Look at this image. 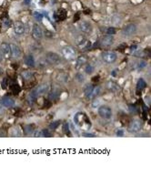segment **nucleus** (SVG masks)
Returning <instances> with one entry per match:
<instances>
[{
  "mask_svg": "<svg viewBox=\"0 0 151 174\" xmlns=\"http://www.w3.org/2000/svg\"><path fill=\"white\" fill-rule=\"evenodd\" d=\"M97 112L100 117L105 119H109L112 117V110L109 106H100L97 110Z\"/></svg>",
  "mask_w": 151,
  "mask_h": 174,
  "instance_id": "nucleus-1",
  "label": "nucleus"
},
{
  "mask_svg": "<svg viewBox=\"0 0 151 174\" xmlns=\"http://www.w3.org/2000/svg\"><path fill=\"white\" fill-rule=\"evenodd\" d=\"M46 60L49 64H52V65H57L61 61L59 55L55 52H51V51H49L46 54Z\"/></svg>",
  "mask_w": 151,
  "mask_h": 174,
  "instance_id": "nucleus-2",
  "label": "nucleus"
},
{
  "mask_svg": "<svg viewBox=\"0 0 151 174\" xmlns=\"http://www.w3.org/2000/svg\"><path fill=\"white\" fill-rule=\"evenodd\" d=\"M62 54L67 60H73L76 57V51L72 47H65L62 49Z\"/></svg>",
  "mask_w": 151,
  "mask_h": 174,
  "instance_id": "nucleus-3",
  "label": "nucleus"
},
{
  "mask_svg": "<svg viewBox=\"0 0 151 174\" xmlns=\"http://www.w3.org/2000/svg\"><path fill=\"white\" fill-rule=\"evenodd\" d=\"M76 42H77V46L79 47L81 49H84V50L88 49L91 47V42L88 39L82 37V36H78V37L76 38Z\"/></svg>",
  "mask_w": 151,
  "mask_h": 174,
  "instance_id": "nucleus-4",
  "label": "nucleus"
},
{
  "mask_svg": "<svg viewBox=\"0 0 151 174\" xmlns=\"http://www.w3.org/2000/svg\"><path fill=\"white\" fill-rule=\"evenodd\" d=\"M102 59H103V60H104L106 63L112 64V63H114L115 61L117 60L118 55H117V53H115V52H109V51H107V52H105V53L102 55Z\"/></svg>",
  "mask_w": 151,
  "mask_h": 174,
  "instance_id": "nucleus-5",
  "label": "nucleus"
},
{
  "mask_svg": "<svg viewBox=\"0 0 151 174\" xmlns=\"http://www.w3.org/2000/svg\"><path fill=\"white\" fill-rule=\"evenodd\" d=\"M136 29H138L136 26L133 23H130L124 27V29L122 30V33H123V35H125L126 37H131V36H133L136 32Z\"/></svg>",
  "mask_w": 151,
  "mask_h": 174,
  "instance_id": "nucleus-6",
  "label": "nucleus"
},
{
  "mask_svg": "<svg viewBox=\"0 0 151 174\" xmlns=\"http://www.w3.org/2000/svg\"><path fill=\"white\" fill-rule=\"evenodd\" d=\"M0 104L5 108H13L16 106V101L10 97H2L0 99Z\"/></svg>",
  "mask_w": 151,
  "mask_h": 174,
  "instance_id": "nucleus-7",
  "label": "nucleus"
},
{
  "mask_svg": "<svg viewBox=\"0 0 151 174\" xmlns=\"http://www.w3.org/2000/svg\"><path fill=\"white\" fill-rule=\"evenodd\" d=\"M32 36L35 39H41L43 38V30L38 24H34L32 27Z\"/></svg>",
  "mask_w": 151,
  "mask_h": 174,
  "instance_id": "nucleus-8",
  "label": "nucleus"
},
{
  "mask_svg": "<svg viewBox=\"0 0 151 174\" xmlns=\"http://www.w3.org/2000/svg\"><path fill=\"white\" fill-rule=\"evenodd\" d=\"M142 129V122L139 119H135L131 122L130 127H129V130L132 133H138Z\"/></svg>",
  "mask_w": 151,
  "mask_h": 174,
  "instance_id": "nucleus-9",
  "label": "nucleus"
},
{
  "mask_svg": "<svg viewBox=\"0 0 151 174\" xmlns=\"http://www.w3.org/2000/svg\"><path fill=\"white\" fill-rule=\"evenodd\" d=\"M79 30L85 34H91L92 33V26L88 21H82L79 23Z\"/></svg>",
  "mask_w": 151,
  "mask_h": 174,
  "instance_id": "nucleus-10",
  "label": "nucleus"
},
{
  "mask_svg": "<svg viewBox=\"0 0 151 174\" xmlns=\"http://www.w3.org/2000/svg\"><path fill=\"white\" fill-rule=\"evenodd\" d=\"M1 52L6 59H8L11 57V48L8 43H2L1 44Z\"/></svg>",
  "mask_w": 151,
  "mask_h": 174,
  "instance_id": "nucleus-11",
  "label": "nucleus"
},
{
  "mask_svg": "<svg viewBox=\"0 0 151 174\" xmlns=\"http://www.w3.org/2000/svg\"><path fill=\"white\" fill-rule=\"evenodd\" d=\"M50 89V86L49 84L47 83H44V84H41L39 85L37 89H35V92H37V95H44V94H46Z\"/></svg>",
  "mask_w": 151,
  "mask_h": 174,
  "instance_id": "nucleus-12",
  "label": "nucleus"
},
{
  "mask_svg": "<svg viewBox=\"0 0 151 174\" xmlns=\"http://www.w3.org/2000/svg\"><path fill=\"white\" fill-rule=\"evenodd\" d=\"M25 30H26L25 25H24V23L20 22V21H17V22H16L15 25H14V31H15V33H17V35L24 34Z\"/></svg>",
  "mask_w": 151,
  "mask_h": 174,
  "instance_id": "nucleus-13",
  "label": "nucleus"
},
{
  "mask_svg": "<svg viewBox=\"0 0 151 174\" xmlns=\"http://www.w3.org/2000/svg\"><path fill=\"white\" fill-rule=\"evenodd\" d=\"M10 48H11V56L15 59H17L21 56V49L17 45V44H10Z\"/></svg>",
  "mask_w": 151,
  "mask_h": 174,
  "instance_id": "nucleus-14",
  "label": "nucleus"
},
{
  "mask_svg": "<svg viewBox=\"0 0 151 174\" xmlns=\"http://www.w3.org/2000/svg\"><path fill=\"white\" fill-rule=\"evenodd\" d=\"M114 38L111 35H106L101 38V45L104 47H109L113 44Z\"/></svg>",
  "mask_w": 151,
  "mask_h": 174,
  "instance_id": "nucleus-15",
  "label": "nucleus"
},
{
  "mask_svg": "<svg viewBox=\"0 0 151 174\" xmlns=\"http://www.w3.org/2000/svg\"><path fill=\"white\" fill-rule=\"evenodd\" d=\"M106 89L112 91V92H117L119 90V86L116 83V82H113V81H107L106 84Z\"/></svg>",
  "mask_w": 151,
  "mask_h": 174,
  "instance_id": "nucleus-16",
  "label": "nucleus"
},
{
  "mask_svg": "<svg viewBox=\"0 0 151 174\" xmlns=\"http://www.w3.org/2000/svg\"><path fill=\"white\" fill-rule=\"evenodd\" d=\"M24 62L25 64L26 65V66L28 67H35V60L34 59V57L32 55H27L25 57V59H24Z\"/></svg>",
  "mask_w": 151,
  "mask_h": 174,
  "instance_id": "nucleus-17",
  "label": "nucleus"
},
{
  "mask_svg": "<svg viewBox=\"0 0 151 174\" xmlns=\"http://www.w3.org/2000/svg\"><path fill=\"white\" fill-rule=\"evenodd\" d=\"M109 21L110 24H112L114 26H118L121 23V18L118 15H113L112 17H110L109 18Z\"/></svg>",
  "mask_w": 151,
  "mask_h": 174,
  "instance_id": "nucleus-18",
  "label": "nucleus"
},
{
  "mask_svg": "<svg viewBox=\"0 0 151 174\" xmlns=\"http://www.w3.org/2000/svg\"><path fill=\"white\" fill-rule=\"evenodd\" d=\"M87 62H88V57H86V56H80V57L77 59V63H76L77 68L82 67L83 65H85Z\"/></svg>",
  "mask_w": 151,
  "mask_h": 174,
  "instance_id": "nucleus-19",
  "label": "nucleus"
},
{
  "mask_svg": "<svg viewBox=\"0 0 151 174\" xmlns=\"http://www.w3.org/2000/svg\"><path fill=\"white\" fill-rule=\"evenodd\" d=\"M146 87H147V82L144 80L143 78H139L138 81V84H136V89L139 90H142L143 89H145Z\"/></svg>",
  "mask_w": 151,
  "mask_h": 174,
  "instance_id": "nucleus-20",
  "label": "nucleus"
},
{
  "mask_svg": "<svg viewBox=\"0 0 151 174\" xmlns=\"http://www.w3.org/2000/svg\"><path fill=\"white\" fill-rule=\"evenodd\" d=\"M99 92H100V87H99V86L96 87V88H93V90H92L91 94L89 95L88 99H92V98L97 97V96L98 95V94H99Z\"/></svg>",
  "mask_w": 151,
  "mask_h": 174,
  "instance_id": "nucleus-21",
  "label": "nucleus"
},
{
  "mask_svg": "<svg viewBox=\"0 0 151 174\" xmlns=\"http://www.w3.org/2000/svg\"><path fill=\"white\" fill-rule=\"evenodd\" d=\"M93 88H94V87H93L92 85H87L86 86V88H85V95L87 96L88 98L89 97V95L91 94V92H92V90H93Z\"/></svg>",
  "mask_w": 151,
  "mask_h": 174,
  "instance_id": "nucleus-22",
  "label": "nucleus"
},
{
  "mask_svg": "<svg viewBox=\"0 0 151 174\" xmlns=\"http://www.w3.org/2000/svg\"><path fill=\"white\" fill-rule=\"evenodd\" d=\"M76 79H77V82L83 83V82L85 81V76H84L82 73H77V75H76Z\"/></svg>",
  "mask_w": 151,
  "mask_h": 174,
  "instance_id": "nucleus-23",
  "label": "nucleus"
},
{
  "mask_svg": "<svg viewBox=\"0 0 151 174\" xmlns=\"http://www.w3.org/2000/svg\"><path fill=\"white\" fill-rule=\"evenodd\" d=\"M33 15H34V17L37 20H38V21H40L43 18V17H44V16H43V14L40 13L39 11H35Z\"/></svg>",
  "mask_w": 151,
  "mask_h": 174,
  "instance_id": "nucleus-24",
  "label": "nucleus"
},
{
  "mask_svg": "<svg viewBox=\"0 0 151 174\" xmlns=\"http://www.w3.org/2000/svg\"><path fill=\"white\" fill-rule=\"evenodd\" d=\"M67 74H60L58 77H57V79L62 82H67Z\"/></svg>",
  "mask_w": 151,
  "mask_h": 174,
  "instance_id": "nucleus-25",
  "label": "nucleus"
},
{
  "mask_svg": "<svg viewBox=\"0 0 151 174\" xmlns=\"http://www.w3.org/2000/svg\"><path fill=\"white\" fill-rule=\"evenodd\" d=\"M86 72H87V74H91L93 71H94V68H93L92 65L90 64H88L87 66H86V68H85Z\"/></svg>",
  "mask_w": 151,
  "mask_h": 174,
  "instance_id": "nucleus-26",
  "label": "nucleus"
},
{
  "mask_svg": "<svg viewBox=\"0 0 151 174\" xmlns=\"http://www.w3.org/2000/svg\"><path fill=\"white\" fill-rule=\"evenodd\" d=\"M22 76H23L26 79H29V78L32 77V72H31V71H29V70L24 71L23 73H22Z\"/></svg>",
  "mask_w": 151,
  "mask_h": 174,
  "instance_id": "nucleus-27",
  "label": "nucleus"
},
{
  "mask_svg": "<svg viewBox=\"0 0 151 174\" xmlns=\"http://www.w3.org/2000/svg\"><path fill=\"white\" fill-rule=\"evenodd\" d=\"M116 134H117L118 137H123V136H125V129H117Z\"/></svg>",
  "mask_w": 151,
  "mask_h": 174,
  "instance_id": "nucleus-28",
  "label": "nucleus"
},
{
  "mask_svg": "<svg viewBox=\"0 0 151 174\" xmlns=\"http://www.w3.org/2000/svg\"><path fill=\"white\" fill-rule=\"evenodd\" d=\"M116 28L115 27H109L107 28V30H106V33L107 35H114V34H116Z\"/></svg>",
  "mask_w": 151,
  "mask_h": 174,
  "instance_id": "nucleus-29",
  "label": "nucleus"
},
{
  "mask_svg": "<svg viewBox=\"0 0 151 174\" xmlns=\"http://www.w3.org/2000/svg\"><path fill=\"white\" fill-rule=\"evenodd\" d=\"M59 121H55V122H53V123H51L50 124V129H56L57 127L59 126Z\"/></svg>",
  "mask_w": 151,
  "mask_h": 174,
  "instance_id": "nucleus-30",
  "label": "nucleus"
},
{
  "mask_svg": "<svg viewBox=\"0 0 151 174\" xmlns=\"http://www.w3.org/2000/svg\"><path fill=\"white\" fill-rule=\"evenodd\" d=\"M100 105V99H95L92 103V108H97Z\"/></svg>",
  "mask_w": 151,
  "mask_h": 174,
  "instance_id": "nucleus-31",
  "label": "nucleus"
},
{
  "mask_svg": "<svg viewBox=\"0 0 151 174\" xmlns=\"http://www.w3.org/2000/svg\"><path fill=\"white\" fill-rule=\"evenodd\" d=\"M138 66H139V68H145V67L147 66V62L142 60V61H140V62H139Z\"/></svg>",
  "mask_w": 151,
  "mask_h": 174,
  "instance_id": "nucleus-32",
  "label": "nucleus"
},
{
  "mask_svg": "<svg viewBox=\"0 0 151 174\" xmlns=\"http://www.w3.org/2000/svg\"><path fill=\"white\" fill-rule=\"evenodd\" d=\"M49 136H50V134L48 133V131L47 129L42 130V137H49Z\"/></svg>",
  "mask_w": 151,
  "mask_h": 174,
  "instance_id": "nucleus-33",
  "label": "nucleus"
},
{
  "mask_svg": "<svg viewBox=\"0 0 151 174\" xmlns=\"http://www.w3.org/2000/svg\"><path fill=\"white\" fill-rule=\"evenodd\" d=\"M83 137H85V138H94L95 135L94 134H90V133H84Z\"/></svg>",
  "mask_w": 151,
  "mask_h": 174,
  "instance_id": "nucleus-34",
  "label": "nucleus"
},
{
  "mask_svg": "<svg viewBox=\"0 0 151 174\" xmlns=\"http://www.w3.org/2000/svg\"><path fill=\"white\" fill-rule=\"evenodd\" d=\"M31 1H32V0H24V1H23V4H24V5H26V6H27V5H29V4L31 3Z\"/></svg>",
  "mask_w": 151,
  "mask_h": 174,
  "instance_id": "nucleus-35",
  "label": "nucleus"
},
{
  "mask_svg": "<svg viewBox=\"0 0 151 174\" xmlns=\"http://www.w3.org/2000/svg\"><path fill=\"white\" fill-rule=\"evenodd\" d=\"M3 59H4V56H3V54L1 52V50H0V62H2Z\"/></svg>",
  "mask_w": 151,
  "mask_h": 174,
  "instance_id": "nucleus-36",
  "label": "nucleus"
},
{
  "mask_svg": "<svg viewBox=\"0 0 151 174\" xmlns=\"http://www.w3.org/2000/svg\"><path fill=\"white\" fill-rule=\"evenodd\" d=\"M5 25L6 26H10V21L9 20H5Z\"/></svg>",
  "mask_w": 151,
  "mask_h": 174,
  "instance_id": "nucleus-37",
  "label": "nucleus"
},
{
  "mask_svg": "<svg viewBox=\"0 0 151 174\" xmlns=\"http://www.w3.org/2000/svg\"><path fill=\"white\" fill-rule=\"evenodd\" d=\"M3 74V68L0 67V75H2Z\"/></svg>",
  "mask_w": 151,
  "mask_h": 174,
  "instance_id": "nucleus-38",
  "label": "nucleus"
}]
</instances>
